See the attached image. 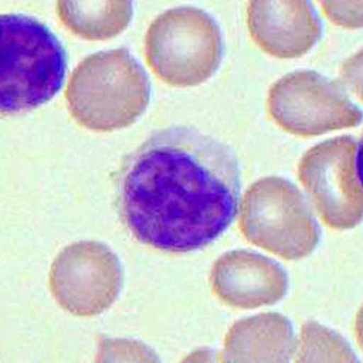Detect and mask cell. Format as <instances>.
<instances>
[{"mask_svg": "<svg viewBox=\"0 0 363 363\" xmlns=\"http://www.w3.org/2000/svg\"><path fill=\"white\" fill-rule=\"evenodd\" d=\"M213 290L225 303L241 309L271 306L287 293L288 276L279 263L250 250L223 255L211 273Z\"/></svg>", "mask_w": 363, "mask_h": 363, "instance_id": "cell-9", "label": "cell"}, {"mask_svg": "<svg viewBox=\"0 0 363 363\" xmlns=\"http://www.w3.org/2000/svg\"><path fill=\"white\" fill-rule=\"evenodd\" d=\"M269 108L276 123L299 135H322L363 119L340 83L311 70L279 79L269 91Z\"/></svg>", "mask_w": 363, "mask_h": 363, "instance_id": "cell-6", "label": "cell"}, {"mask_svg": "<svg viewBox=\"0 0 363 363\" xmlns=\"http://www.w3.org/2000/svg\"><path fill=\"white\" fill-rule=\"evenodd\" d=\"M95 363H161L151 347L139 340L101 337Z\"/></svg>", "mask_w": 363, "mask_h": 363, "instance_id": "cell-14", "label": "cell"}, {"mask_svg": "<svg viewBox=\"0 0 363 363\" xmlns=\"http://www.w3.org/2000/svg\"><path fill=\"white\" fill-rule=\"evenodd\" d=\"M322 7L334 23L346 28L363 26V3L323 1Z\"/></svg>", "mask_w": 363, "mask_h": 363, "instance_id": "cell-15", "label": "cell"}, {"mask_svg": "<svg viewBox=\"0 0 363 363\" xmlns=\"http://www.w3.org/2000/svg\"><path fill=\"white\" fill-rule=\"evenodd\" d=\"M220 28L208 12L191 6L160 14L145 36V56L158 78L176 86L208 80L222 62Z\"/></svg>", "mask_w": 363, "mask_h": 363, "instance_id": "cell-4", "label": "cell"}, {"mask_svg": "<svg viewBox=\"0 0 363 363\" xmlns=\"http://www.w3.org/2000/svg\"><path fill=\"white\" fill-rule=\"evenodd\" d=\"M50 283L62 309L74 315H97L118 297L123 267L118 257L104 243L79 241L55 259Z\"/></svg>", "mask_w": 363, "mask_h": 363, "instance_id": "cell-7", "label": "cell"}, {"mask_svg": "<svg viewBox=\"0 0 363 363\" xmlns=\"http://www.w3.org/2000/svg\"><path fill=\"white\" fill-rule=\"evenodd\" d=\"M248 22L257 45L281 58L306 54L322 34L321 20L308 1H252Z\"/></svg>", "mask_w": 363, "mask_h": 363, "instance_id": "cell-10", "label": "cell"}, {"mask_svg": "<svg viewBox=\"0 0 363 363\" xmlns=\"http://www.w3.org/2000/svg\"><path fill=\"white\" fill-rule=\"evenodd\" d=\"M147 71L125 48L95 52L72 71L66 99L71 115L95 131L135 123L149 105Z\"/></svg>", "mask_w": 363, "mask_h": 363, "instance_id": "cell-2", "label": "cell"}, {"mask_svg": "<svg viewBox=\"0 0 363 363\" xmlns=\"http://www.w3.org/2000/svg\"><path fill=\"white\" fill-rule=\"evenodd\" d=\"M296 363H360L350 342L318 322L302 326L301 347Z\"/></svg>", "mask_w": 363, "mask_h": 363, "instance_id": "cell-13", "label": "cell"}, {"mask_svg": "<svg viewBox=\"0 0 363 363\" xmlns=\"http://www.w3.org/2000/svg\"><path fill=\"white\" fill-rule=\"evenodd\" d=\"M357 175L363 186V137L361 138L357 152Z\"/></svg>", "mask_w": 363, "mask_h": 363, "instance_id": "cell-18", "label": "cell"}, {"mask_svg": "<svg viewBox=\"0 0 363 363\" xmlns=\"http://www.w3.org/2000/svg\"><path fill=\"white\" fill-rule=\"evenodd\" d=\"M239 194L234 151L184 125L152 133L125 156L115 177L128 230L166 252L199 250L218 238L236 216Z\"/></svg>", "mask_w": 363, "mask_h": 363, "instance_id": "cell-1", "label": "cell"}, {"mask_svg": "<svg viewBox=\"0 0 363 363\" xmlns=\"http://www.w3.org/2000/svg\"><path fill=\"white\" fill-rule=\"evenodd\" d=\"M0 42L3 115L36 108L62 89L66 52L45 24L24 14H1Z\"/></svg>", "mask_w": 363, "mask_h": 363, "instance_id": "cell-3", "label": "cell"}, {"mask_svg": "<svg viewBox=\"0 0 363 363\" xmlns=\"http://www.w3.org/2000/svg\"><path fill=\"white\" fill-rule=\"evenodd\" d=\"M66 28L86 40H107L121 33L133 18L131 1H58Z\"/></svg>", "mask_w": 363, "mask_h": 363, "instance_id": "cell-12", "label": "cell"}, {"mask_svg": "<svg viewBox=\"0 0 363 363\" xmlns=\"http://www.w3.org/2000/svg\"><path fill=\"white\" fill-rule=\"evenodd\" d=\"M182 363H222L220 354L212 348H200L191 352L182 361Z\"/></svg>", "mask_w": 363, "mask_h": 363, "instance_id": "cell-17", "label": "cell"}, {"mask_svg": "<svg viewBox=\"0 0 363 363\" xmlns=\"http://www.w3.org/2000/svg\"><path fill=\"white\" fill-rule=\"evenodd\" d=\"M356 333L359 344H360L361 348L363 350V307L361 308L358 315H357Z\"/></svg>", "mask_w": 363, "mask_h": 363, "instance_id": "cell-19", "label": "cell"}, {"mask_svg": "<svg viewBox=\"0 0 363 363\" xmlns=\"http://www.w3.org/2000/svg\"><path fill=\"white\" fill-rule=\"evenodd\" d=\"M240 228L253 245L287 259L307 257L321 236L307 199L295 184L279 177L262 178L247 190Z\"/></svg>", "mask_w": 363, "mask_h": 363, "instance_id": "cell-5", "label": "cell"}, {"mask_svg": "<svg viewBox=\"0 0 363 363\" xmlns=\"http://www.w3.org/2000/svg\"><path fill=\"white\" fill-rule=\"evenodd\" d=\"M354 138H334L316 144L300 162V180L333 228H352L363 220V190L354 175Z\"/></svg>", "mask_w": 363, "mask_h": 363, "instance_id": "cell-8", "label": "cell"}, {"mask_svg": "<svg viewBox=\"0 0 363 363\" xmlns=\"http://www.w3.org/2000/svg\"><path fill=\"white\" fill-rule=\"evenodd\" d=\"M340 74L345 84L363 99V50L342 65Z\"/></svg>", "mask_w": 363, "mask_h": 363, "instance_id": "cell-16", "label": "cell"}, {"mask_svg": "<svg viewBox=\"0 0 363 363\" xmlns=\"http://www.w3.org/2000/svg\"><path fill=\"white\" fill-rule=\"evenodd\" d=\"M297 342L293 325L279 313L236 322L225 338L222 363H290Z\"/></svg>", "mask_w": 363, "mask_h": 363, "instance_id": "cell-11", "label": "cell"}]
</instances>
